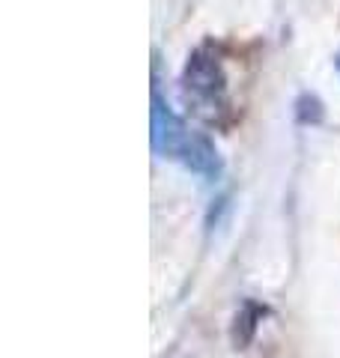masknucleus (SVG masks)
Returning a JSON list of instances; mask_svg holds the SVG:
<instances>
[{
    "mask_svg": "<svg viewBox=\"0 0 340 358\" xmlns=\"http://www.w3.org/2000/svg\"><path fill=\"white\" fill-rule=\"evenodd\" d=\"M183 90L185 99L197 108L200 117L215 120V114L224 108L227 102V75L221 57L215 54L212 45H200V48L191 54L183 72Z\"/></svg>",
    "mask_w": 340,
    "mask_h": 358,
    "instance_id": "f257e3e1",
    "label": "nucleus"
},
{
    "mask_svg": "<svg viewBox=\"0 0 340 358\" xmlns=\"http://www.w3.org/2000/svg\"><path fill=\"white\" fill-rule=\"evenodd\" d=\"M337 69H340V57H337Z\"/></svg>",
    "mask_w": 340,
    "mask_h": 358,
    "instance_id": "7ed1b4c3",
    "label": "nucleus"
},
{
    "mask_svg": "<svg viewBox=\"0 0 340 358\" xmlns=\"http://www.w3.org/2000/svg\"><path fill=\"white\" fill-rule=\"evenodd\" d=\"M197 131H188V126L173 114V108L158 93H153V152L162 159L183 162L188 150L194 147Z\"/></svg>",
    "mask_w": 340,
    "mask_h": 358,
    "instance_id": "f03ea898",
    "label": "nucleus"
}]
</instances>
